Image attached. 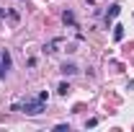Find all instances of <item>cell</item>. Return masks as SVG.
<instances>
[{
    "label": "cell",
    "instance_id": "5b68a950",
    "mask_svg": "<svg viewBox=\"0 0 134 132\" xmlns=\"http://www.w3.org/2000/svg\"><path fill=\"white\" fill-rule=\"evenodd\" d=\"M119 13H121V5H111V11L106 13V26H108V23H111V21L119 16Z\"/></svg>",
    "mask_w": 134,
    "mask_h": 132
},
{
    "label": "cell",
    "instance_id": "ba28073f",
    "mask_svg": "<svg viewBox=\"0 0 134 132\" xmlns=\"http://www.w3.org/2000/svg\"><path fill=\"white\" fill-rule=\"evenodd\" d=\"M57 91H59V93H62V96H67V93H70V91H72V88H70V85H67V83H59V88H57Z\"/></svg>",
    "mask_w": 134,
    "mask_h": 132
},
{
    "label": "cell",
    "instance_id": "8992f818",
    "mask_svg": "<svg viewBox=\"0 0 134 132\" xmlns=\"http://www.w3.org/2000/svg\"><path fill=\"white\" fill-rule=\"evenodd\" d=\"M0 62H3L5 70H10V54H8V52H0Z\"/></svg>",
    "mask_w": 134,
    "mask_h": 132
},
{
    "label": "cell",
    "instance_id": "3957f363",
    "mask_svg": "<svg viewBox=\"0 0 134 132\" xmlns=\"http://www.w3.org/2000/svg\"><path fill=\"white\" fill-rule=\"evenodd\" d=\"M59 73H62V75H75V73H77V65H75V62H62Z\"/></svg>",
    "mask_w": 134,
    "mask_h": 132
},
{
    "label": "cell",
    "instance_id": "52a82bcc",
    "mask_svg": "<svg viewBox=\"0 0 134 132\" xmlns=\"http://www.w3.org/2000/svg\"><path fill=\"white\" fill-rule=\"evenodd\" d=\"M114 39H116V42L124 39V26H114Z\"/></svg>",
    "mask_w": 134,
    "mask_h": 132
},
{
    "label": "cell",
    "instance_id": "6da1fadb",
    "mask_svg": "<svg viewBox=\"0 0 134 132\" xmlns=\"http://www.w3.org/2000/svg\"><path fill=\"white\" fill-rule=\"evenodd\" d=\"M44 104H47V101H41V99H26L23 104H21V111H26V114H31V116L44 114V111H47Z\"/></svg>",
    "mask_w": 134,
    "mask_h": 132
},
{
    "label": "cell",
    "instance_id": "9c48e42d",
    "mask_svg": "<svg viewBox=\"0 0 134 132\" xmlns=\"http://www.w3.org/2000/svg\"><path fill=\"white\" fill-rule=\"evenodd\" d=\"M54 132H70V124H57Z\"/></svg>",
    "mask_w": 134,
    "mask_h": 132
},
{
    "label": "cell",
    "instance_id": "30bf717a",
    "mask_svg": "<svg viewBox=\"0 0 134 132\" xmlns=\"http://www.w3.org/2000/svg\"><path fill=\"white\" fill-rule=\"evenodd\" d=\"M0 16H5V11H3V8H0Z\"/></svg>",
    "mask_w": 134,
    "mask_h": 132
},
{
    "label": "cell",
    "instance_id": "277c9868",
    "mask_svg": "<svg viewBox=\"0 0 134 132\" xmlns=\"http://www.w3.org/2000/svg\"><path fill=\"white\" fill-rule=\"evenodd\" d=\"M62 21H65L67 26H72V29H77V21H75V13H72V11H65V13H62Z\"/></svg>",
    "mask_w": 134,
    "mask_h": 132
},
{
    "label": "cell",
    "instance_id": "7a4b0ae2",
    "mask_svg": "<svg viewBox=\"0 0 134 132\" xmlns=\"http://www.w3.org/2000/svg\"><path fill=\"white\" fill-rule=\"evenodd\" d=\"M59 44H65V39H62V36H57V39H52V42H47V44H44V52H49V54H54Z\"/></svg>",
    "mask_w": 134,
    "mask_h": 132
}]
</instances>
